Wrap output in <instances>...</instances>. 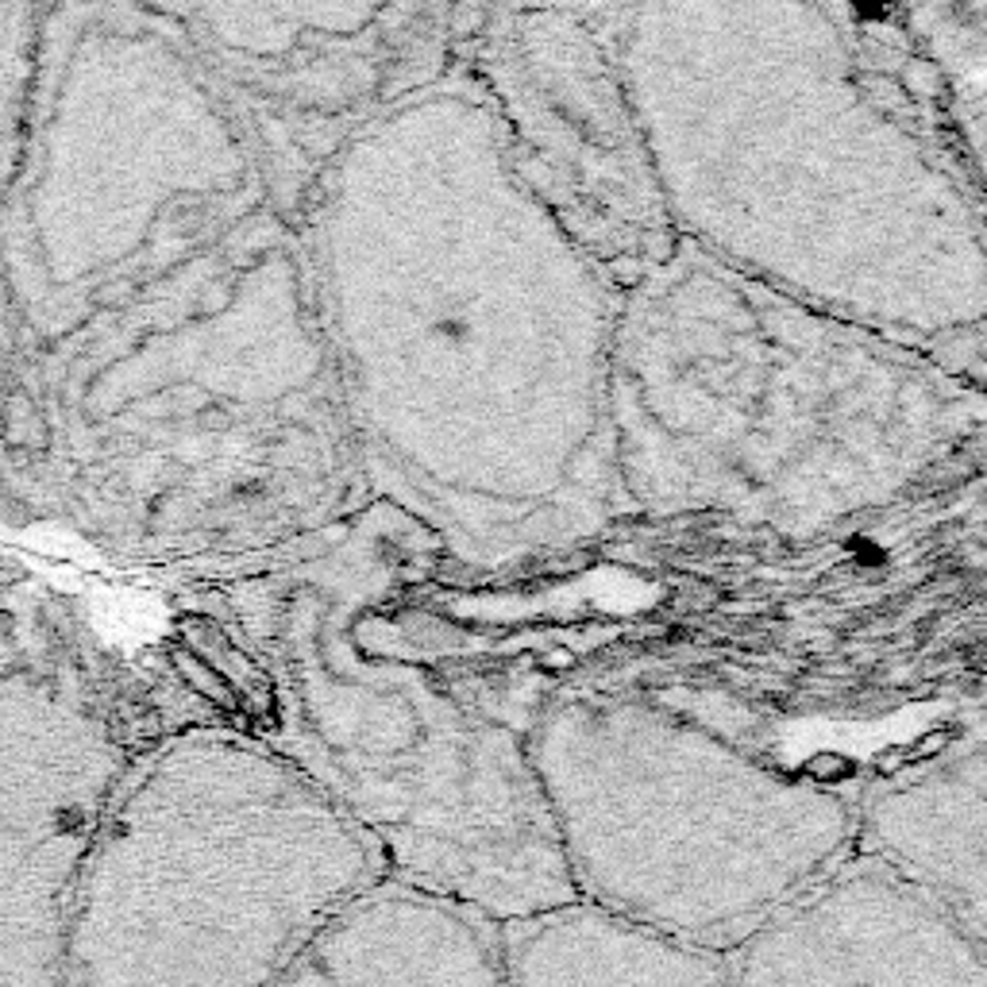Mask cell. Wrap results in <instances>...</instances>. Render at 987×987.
I'll use <instances>...</instances> for the list:
<instances>
[{"mask_svg": "<svg viewBox=\"0 0 987 987\" xmlns=\"http://www.w3.org/2000/svg\"><path fill=\"white\" fill-rule=\"evenodd\" d=\"M297 240L374 498L479 567L625 521L609 441L622 286L532 198L464 70L328 162Z\"/></svg>", "mask_w": 987, "mask_h": 987, "instance_id": "6da1fadb", "label": "cell"}, {"mask_svg": "<svg viewBox=\"0 0 987 987\" xmlns=\"http://www.w3.org/2000/svg\"><path fill=\"white\" fill-rule=\"evenodd\" d=\"M676 240L984 386V147L895 8L609 4Z\"/></svg>", "mask_w": 987, "mask_h": 987, "instance_id": "7a4b0ae2", "label": "cell"}, {"mask_svg": "<svg viewBox=\"0 0 987 987\" xmlns=\"http://www.w3.org/2000/svg\"><path fill=\"white\" fill-rule=\"evenodd\" d=\"M433 529L371 498L224 594L263 671V730L386 880L513 926L575 906L524 725L456 671L425 586Z\"/></svg>", "mask_w": 987, "mask_h": 987, "instance_id": "3957f363", "label": "cell"}, {"mask_svg": "<svg viewBox=\"0 0 987 987\" xmlns=\"http://www.w3.org/2000/svg\"><path fill=\"white\" fill-rule=\"evenodd\" d=\"M984 386L679 240L622 289L609 441L629 517L821 537L984 441Z\"/></svg>", "mask_w": 987, "mask_h": 987, "instance_id": "277c9868", "label": "cell"}, {"mask_svg": "<svg viewBox=\"0 0 987 987\" xmlns=\"http://www.w3.org/2000/svg\"><path fill=\"white\" fill-rule=\"evenodd\" d=\"M379 880L371 841L278 749L229 725L182 730L108 803L62 987H278Z\"/></svg>", "mask_w": 987, "mask_h": 987, "instance_id": "5b68a950", "label": "cell"}, {"mask_svg": "<svg viewBox=\"0 0 987 987\" xmlns=\"http://www.w3.org/2000/svg\"><path fill=\"white\" fill-rule=\"evenodd\" d=\"M579 903L730 953L852 857V795L687 714L567 691L524 725Z\"/></svg>", "mask_w": 987, "mask_h": 987, "instance_id": "8992f818", "label": "cell"}, {"mask_svg": "<svg viewBox=\"0 0 987 987\" xmlns=\"http://www.w3.org/2000/svg\"><path fill=\"white\" fill-rule=\"evenodd\" d=\"M456 66L532 198L617 286L679 244L609 43V4H464Z\"/></svg>", "mask_w": 987, "mask_h": 987, "instance_id": "52a82bcc", "label": "cell"}, {"mask_svg": "<svg viewBox=\"0 0 987 987\" xmlns=\"http://www.w3.org/2000/svg\"><path fill=\"white\" fill-rule=\"evenodd\" d=\"M236 120L297 232L328 162L371 120L456 66L464 4L159 8Z\"/></svg>", "mask_w": 987, "mask_h": 987, "instance_id": "ba28073f", "label": "cell"}, {"mask_svg": "<svg viewBox=\"0 0 987 987\" xmlns=\"http://www.w3.org/2000/svg\"><path fill=\"white\" fill-rule=\"evenodd\" d=\"M730 987H987V937L864 857L725 953Z\"/></svg>", "mask_w": 987, "mask_h": 987, "instance_id": "9c48e42d", "label": "cell"}, {"mask_svg": "<svg viewBox=\"0 0 987 987\" xmlns=\"http://www.w3.org/2000/svg\"><path fill=\"white\" fill-rule=\"evenodd\" d=\"M852 857L888 868L987 937V737L973 707L926 756L852 795Z\"/></svg>", "mask_w": 987, "mask_h": 987, "instance_id": "30bf717a", "label": "cell"}, {"mask_svg": "<svg viewBox=\"0 0 987 987\" xmlns=\"http://www.w3.org/2000/svg\"><path fill=\"white\" fill-rule=\"evenodd\" d=\"M278 987H509L501 926L379 880L320 926Z\"/></svg>", "mask_w": 987, "mask_h": 987, "instance_id": "8fae6325", "label": "cell"}, {"mask_svg": "<svg viewBox=\"0 0 987 987\" xmlns=\"http://www.w3.org/2000/svg\"><path fill=\"white\" fill-rule=\"evenodd\" d=\"M501 942L509 987H730L725 953L645 934L583 903L501 926Z\"/></svg>", "mask_w": 987, "mask_h": 987, "instance_id": "7c38bea8", "label": "cell"}, {"mask_svg": "<svg viewBox=\"0 0 987 987\" xmlns=\"http://www.w3.org/2000/svg\"><path fill=\"white\" fill-rule=\"evenodd\" d=\"M899 23L914 51L945 85L961 128L984 147V85H987V0L945 4H899Z\"/></svg>", "mask_w": 987, "mask_h": 987, "instance_id": "4fadbf2b", "label": "cell"}, {"mask_svg": "<svg viewBox=\"0 0 987 987\" xmlns=\"http://www.w3.org/2000/svg\"><path fill=\"white\" fill-rule=\"evenodd\" d=\"M0 421H4L8 444L15 452H43L51 444V433H46V417L39 413V405L31 402L23 390H12L4 397V410H0Z\"/></svg>", "mask_w": 987, "mask_h": 987, "instance_id": "5bb4252c", "label": "cell"}, {"mask_svg": "<svg viewBox=\"0 0 987 987\" xmlns=\"http://www.w3.org/2000/svg\"><path fill=\"white\" fill-rule=\"evenodd\" d=\"M8 633H12V622H8V614L0 609V637H8Z\"/></svg>", "mask_w": 987, "mask_h": 987, "instance_id": "9a60e30c", "label": "cell"}]
</instances>
